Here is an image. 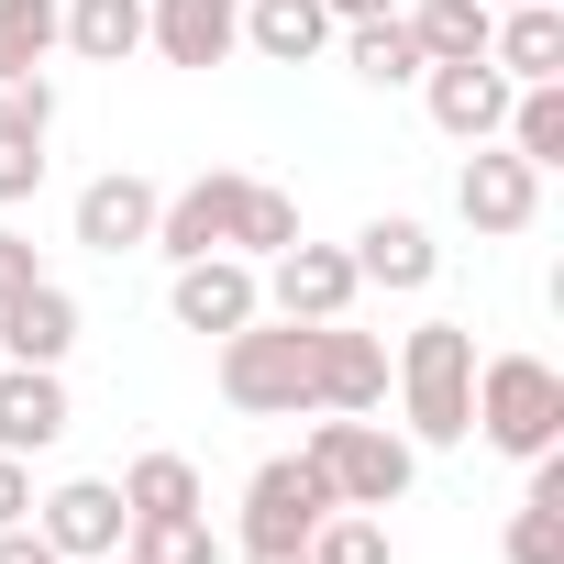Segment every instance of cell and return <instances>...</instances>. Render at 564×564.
Here are the masks:
<instances>
[{
	"instance_id": "4316f807",
	"label": "cell",
	"mask_w": 564,
	"mask_h": 564,
	"mask_svg": "<svg viewBox=\"0 0 564 564\" xmlns=\"http://www.w3.org/2000/svg\"><path fill=\"white\" fill-rule=\"evenodd\" d=\"M56 56V0H0V78H34Z\"/></svg>"
},
{
	"instance_id": "5bb4252c",
	"label": "cell",
	"mask_w": 564,
	"mask_h": 564,
	"mask_svg": "<svg viewBox=\"0 0 564 564\" xmlns=\"http://www.w3.org/2000/svg\"><path fill=\"white\" fill-rule=\"evenodd\" d=\"M344 254H355V276H366V289H388V300H421L432 276H443V243H432L410 210H377Z\"/></svg>"
},
{
	"instance_id": "44dd1931",
	"label": "cell",
	"mask_w": 564,
	"mask_h": 564,
	"mask_svg": "<svg viewBox=\"0 0 564 564\" xmlns=\"http://www.w3.org/2000/svg\"><path fill=\"white\" fill-rule=\"evenodd\" d=\"M333 34H344V23L322 12V0H243V45H254L265 67H311Z\"/></svg>"
},
{
	"instance_id": "4fadbf2b",
	"label": "cell",
	"mask_w": 564,
	"mask_h": 564,
	"mask_svg": "<svg viewBox=\"0 0 564 564\" xmlns=\"http://www.w3.org/2000/svg\"><path fill=\"white\" fill-rule=\"evenodd\" d=\"M155 177H133V166H111V177H89L78 188V210H67V232L89 243V254H133V243H155Z\"/></svg>"
},
{
	"instance_id": "83f0119b",
	"label": "cell",
	"mask_w": 564,
	"mask_h": 564,
	"mask_svg": "<svg viewBox=\"0 0 564 564\" xmlns=\"http://www.w3.org/2000/svg\"><path fill=\"white\" fill-rule=\"evenodd\" d=\"M122 553H133V564H221V542H210L199 509H188V520H133Z\"/></svg>"
},
{
	"instance_id": "d6a6232c",
	"label": "cell",
	"mask_w": 564,
	"mask_h": 564,
	"mask_svg": "<svg viewBox=\"0 0 564 564\" xmlns=\"http://www.w3.org/2000/svg\"><path fill=\"white\" fill-rule=\"evenodd\" d=\"M34 276H45V265H34V243H23V232H0V300L34 289Z\"/></svg>"
},
{
	"instance_id": "3957f363",
	"label": "cell",
	"mask_w": 564,
	"mask_h": 564,
	"mask_svg": "<svg viewBox=\"0 0 564 564\" xmlns=\"http://www.w3.org/2000/svg\"><path fill=\"white\" fill-rule=\"evenodd\" d=\"M221 399L243 410V421H300L311 410V322H243V333H221Z\"/></svg>"
},
{
	"instance_id": "e575fe53",
	"label": "cell",
	"mask_w": 564,
	"mask_h": 564,
	"mask_svg": "<svg viewBox=\"0 0 564 564\" xmlns=\"http://www.w3.org/2000/svg\"><path fill=\"white\" fill-rule=\"evenodd\" d=\"M243 564H311V553H243Z\"/></svg>"
},
{
	"instance_id": "836d02e7",
	"label": "cell",
	"mask_w": 564,
	"mask_h": 564,
	"mask_svg": "<svg viewBox=\"0 0 564 564\" xmlns=\"http://www.w3.org/2000/svg\"><path fill=\"white\" fill-rule=\"evenodd\" d=\"M322 12H333V23H388L399 0H322Z\"/></svg>"
},
{
	"instance_id": "ffe728a7",
	"label": "cell",
	"mask_w": 564,
	"mask_h": 564,
	"mask_svg": "<svg viewBox=\"0 0 564 564\" xmlns=\"http://www.w3.org/2000/svg\"><path fill=\"white\" fill-rule=\"evenodd\" d=\"M56 45H67L78 67L144 56V0H56Z\"/></svg>"
},
{
	"instance_id": "8d00e7d4",
	"label": "cell",
	"mask_w": 564,
	"mask_h": 564,
	"mask_svg": "<svg viewBox=\"0 0 564 564\" xmlns=\"http://www.w3.org/2000/svg\"><path fill=\"white\" fill-rule=\"evenodd\" d=\"M487 12H509V0H487Z\"/></svg>"
},
{
	"instance_id": "9c48e42d",
	"label": "cell",
	"mask_w": 564,
	"mask_h": 564,
	"mask_svg": "<svg viewBox=\"0 0 564 564\" xmlns=\"http://www.w3.org/2000/svg\"><path fill=\"white\" fill-rule=\"evenodd\" d=\"M34 531H45L67 564H100V553H122L133 509H122V487H111V476H67V487H45V498H34Z\"/></svg>"
},
{
	"instance_id": "d4e9b609",
	"label": "cell",
	"mask_w": 564,
	"mask_h": 564,
	"mask_svg": "<svg viewBox=\"0 0 564 564\" xmlns=\"http://www.w3.org/2000/svg\"><path fill=\"white\" fill-rule=\"evenodd\" d=\"M344 67H355L366 89H410V78H421V45H410L399 12H388V23H344Z\"/></svg>"
},
{
	"instance_id": "603a6c76",
	"label": "cell",
	"mask_w": 564,
	"mask_h": 564,
	"mask_svg": "<svg viewBox=\"0 0 564 564\" xmlns=\"http://www.w3.org/2000/svg\"><path fill=\"white\" fill-rule=\"evenodd\" d=\"M111 487H122V509H133V520H188V509H210V498H199V465H188V454H133V465H122Z\"/></svg>"
},
{
	"instance_id": "1f68e13d",
	"label": "cell",
	"mask_w": 564,
	"mask_h": 564,
	"mask_svg": "<svg viewBox=\"0 0 564 564\" xmlns=\"http://www.w3.org/2000/svg\"><path fill=\"white\" fill-rule=\"evenodd\" d=\"M0 564H67V553H56L34 520H12V531H0Z\"/></svg>"
},
{
	"instance_id": "484cf974",
	"label": "cell",
	"mask_w": 564,
	"mask_h": 564,
	"mask_svg": "<svg viewBox=\"0 0 564 564\" xmlns=\"http://www.w3.org/2000/svg\"><path fill=\"white\" fill-rule=\"evenodd\" d=\"M289 243H300V199L254 177V188H243V221H232V254H243V265H265V254H289Z\"/></svg>"
},
{
	"instance_id": "f1b7e54d",
	"label": "cell",
	"mask_w": 564,
	"mask_h": 564,
	"mask_svg": "<svg viewBox=\"0 0 564 564\" xmlns=\"http://www.w3.org/2000/svg\"><path fill=\"white\" fill-rule=\"evenodd\" d=\"M311 564H388V509H333L311 531Z\"/></svg>"
},
{
	"instance_id": "52a82bcc",
	"label": "cell",
	"mask_w": 564,
	"mask_h": 564,
	"mask_svg": "<svg viewBox=\"0 0 564 564\" xmlns=\"http://www.w3.org/2000/svg\"><path fill=\"white\" fill-rule=\"evenodd\" d=\"M243 166H210V177H188V188H166L155 199V254L166 265H188V254H232V221H243Z\"/></svg>"
},
{
	"instance_id": "6da1fadb",
	"label": "cell",
	"mask_w": 564,
	"mask_h": 564,
	"mask_svg": "<svg viewBox=\"0 0 564 564\" xmlns=\"http://www.w3.org/2000/svg\"><path fill=\"white\" fill-rule=\"evenodd\" d=\"M300 454L322 465V487H333L344 509H399L410 476H421V443L388 432L377 410H311V443H300Z\"/></svg>"
},
{
	"instance_id": "cb8c5ba5",
	"label": "cell",
	"mask_w": 564,
	"mask_h": 564,
	"mask_svg": "<svg viewBox=\"0 0 564 564\" xmlns=\"http://www.w3.org/2000/svg\"><path fill=\"white\" fill-rule=\"evenodd\" d=\"M498 133H509V155H520V166H542V177H553V166H564V78L509 89V122H498Z\"/></svg>"
},
{
	"instance_id": "8992f818",
	"label": "cell",
	"mask_w": 564,
	"mask_h": 564,
	"mask_svg": "<svg viewBox=\"0 0 564 564\" xmlns=\"http://www.w3.org/2000/svg\"><path fill=\"white\" fill-rule=\"evenodd\" d=\"M254 300L276 311V322H344L355 300H366V276H355V254L344 243H289V254H265V276H254Z\"/></svg>"
},
{
	"instance_id": "8fae6325",
	"label": "cell",
	"mask_w": 564,
	"mask_h": 564,
	"mask_svg": "<svg viewBox=\"0 0 564 564\" xmlns=\"http://www.w3.org/2000/svg\"><path fill=\"white\" fill-rule=\"evenodd\" d=\"M454 210H465V232H531V210H542V166H520L509 144H476V155L454 166Z\"/></svg>"
},
{
	"instance_id": "5b68a950",
	"label": "cell",
	"mask_w": 564,
	"mask_h": 564,
	"mask_svg": "<svg viewBox=\"0 0 564 564\" xmlns=\"http://www.w3.org/2000/svg\"><path fill=\"white\" fill-rule=\"evenodd\" d=\"M333 509H344V498L322 487L311 454H265V465L243 476V553H311V531H322Z\"/></svg>"
},
{
	"instance_id": "ba28073f",
	"label": "cell",
	"mask_w": 564,
	"mask_h": 564,
	"mask_svg": "<svg viewBox=\"0 0 564 564\" xmlns=\"http://www.w3.org/2000/svg\"><path fill=\"white\" fill-rule=\"evenodd\" d=\"M311 410H388V344L344 322H311Z\"/></svg>"
},
{
	"instance_id": "2e32d148",
	"label": "cell",
	"mask_w": 564,
	"mask_h": 564,
	"mask_svg": "<svg viewBox=\"0 0 564 564\" xmlns=\"http://www.w3.org/2000/svg\"><path fill=\"white\" fill-rule=\"evenodd\" d=\"M144 45L166 67H221L243 45V0H144Z\"/></svg>"
},
{
	"instance_id": "ac0fdd59",
	"label": "cell",
	"mask_w": 564,
	"mask_h": 564,
	"mask_svg": "<svg viewBox=\"0 0 564 564\" xmlns=\"http://www.w3.org/2000/svg\"><path fill=\"white\" fill-rule=\"evenodd\" d=\"M67 443V377L56 366H0V454H56Z\"/></svg>"
},
{
	"instance_id": "d6986e66",
	"label": "cell",
	"mask_w": 564,
	"mask_h": 564,
	"mask_svg": "<svg viewBox=\"0 0 564 564\" xmlns=\"http://www.w3.org/2000/svg\"><path fill=\"white\" fill-rule=\"evenodd\" d=\"M487 67H498L509 89L564 78V12H553V0H509V12L487 23Z\"/></svg>"
},
{
	"instance_id": "30bf717a",
	"label": "cell",
	"mask_w": 564,
	"mask_h": 564,
	"mask_svg": "<svg viewBox=\"0 0 564 564\" xmlns=\"http://www.w3.org/2000/svg\"><path fill=\"white\" fill-rule=\"evenodd\" d=\"M45 133H56V78H0V210L45 188Z\"/></svg>"
},
{
	"instance_id": "9a60e30c",
	"label": "cell",
	"mask_w": 564,
	"mask_h": 564,
	"mask_svg": "<svg viewBox=\"0 0 564 564\" xmlns=\"http://www.w3.org/2000/svg\"><path fill=\"white\" fill-rule=\"evenodd\" d=\"M421 100H432V122H443L454 144H498V122H509V78H498L487 56L421 67Z\"/></svg>"
},
{
	"instance_id": "f546056e",
	"label": "cell",
	"mask_w": 564,
	"mask_h": 564,
	"mask_svg": "<svg viewBox=\"0 0 564 564\" xmlns=\"http://www.w3.org/2000/svg\"><path fill=\"white\" fill-rule=\"evenodd\" d=\"M509 564H564V509L553 498H520L509 509Z\"/></svg>"
},
{
	"instance_id": "7a4b0ae2",
	"label": "cell",
	"mask_w": 564,
	"mask_h": 564,
	"mask_svg": "<svg viewBox=\"0 0 564 564\" xmlns=\"http://www.w3.org/2000/svg\"><path fill=\"white\" fill-rule=\"evenodd\" d=\"M399 410H410V443L443 454L476 432V333L465 322H421L399 344Z\"/></svg>"
},
{
	"instance_id": "e0dca14e",
	"label": "cell",
	"mask_w": 564,
	"mask_h": 564,
	"mask_svg": "<svg viewBox=\"0 0 564 564\" xmlns=\"http://www.w3.org/2000/svg\"><path fill=\"white\" fill-rule=\"evenodd\" d=\"M78 344V300L56 289V276H34V289L0 300V366H67Z\"/></svg>"
},
{
	"instance_id": "277c9868",
	"label": "cell",
	"mask_w": 564,
	"mask_h": 564,
	"mask_svg": "<svg viewBox=\"0 0 564 564\" xmlns=\"http://www.w3.org/2000/svg\"><path fill=\"white\" fill-rule=\"evenodd\" d=\"M476 432H487V454H509V465L553 454V443H564V377H553L542 355H487V366H476Z\"/></svg>"
},
{
	"instance_id": "d590c367",
	"label": "cell",
	"mask_w": 564,
	"mask_h": 564,
	"mask_svg": "<svg viewBox=\"0 0 564 564\" xmlns=\"http://www.w3.org/2000/svg\"><path fill=\"white\" fill-rule=\"evenodd\" d=\"M100 564H133V553H100Z\"/></svg>"
},
{
	"instance_id": "7402d4cb",
	"label": "cell",
	"mask_w": 564,
	"mask_h": 564,
	"mask_svg": "<svg viewBox=\"0 0 564 564\" xmlns=\"http://www.w3.org/2000/svg\"><path fill=\"white\" fill-rule=\"evenodd\" d=\"M399 23L421 45V67H454V56H487V0H399Z\"/></svg>"
},
{
	"instance_id": "7c38bea8",
	"label": "cell",
	"mask_w": 564,
	"mask_h": 564,
	"mask_svg": "<svg viewBox=\"0 0 564 564\" xmlns=\"http://www.w3.org/2000/svg\"><path fill=\"white\" fill-rule=\"evenodd\" d=\"M166 311H177V333H210V344H221V333H243L265 300H254V265H243V254H188L177 289H166Z\"/></svg>"
},
{
	"instance_id": "4dcf8cb0",
	"label": "cell",
	"mask_w": 564,
	"mask_h": 564,
	"mask_svg": "<svg viewBox=\"0 0 564 564\" xmlns=\"http://www.w3.org/2000/svg\"><path fill=\"white\" fill-rule=\"evenodd\" d=\"M12 520H34V465L0 454V531H12Z\"/></svg>"
}]
</instances>
